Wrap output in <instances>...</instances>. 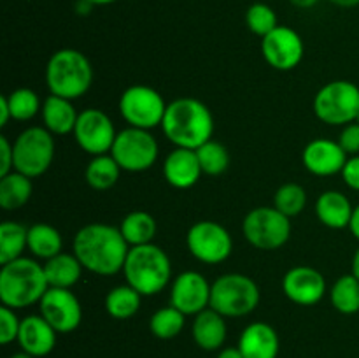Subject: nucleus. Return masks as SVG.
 <instances>
[{
  "mask_svg": "<svg viewBox=\"0 0 359 358\" xmlns=\"http://www.w3.org/2000/svg\"><path fill=\"white\" fill-rule=\"evenodd\" d=\"M226 319L223 314L214 311L212 307H207L205 311L198 312L195 316V321L191 326V336L196 346L203 351H217L223 347L226 340Z\"/></svg>",
  "mask_w": 359,
  "mask_h": 358,
  "instance_id": "5701e85b",
  "label": "nucleus"
},
{
  "mask_svg": "<svg viewBox=\"0 0 359 358\" xmlns=\"http://www.w3.org/2000/svg\"><path fill=\"white\" fill-rule=\"evenodd\" d=\"M9 102L11 118L16 121H30L35 114L42 109L41 98L30 88H18L13 93L7 95Z\"/></svg>",
  "mask_w": 359,
  "mask_h": 358,
  "instance_id": "c9c22d12",
  "label": "nucleus"
},
{
  "mask_svg": "<svg viewBox=\"0 0 359 358\" xmlns=\"http://www.w3.org/2000/svg\"><path fill=\"white\" fill-rule=\"evenodd\" d=\"M142 295L130 284H119L105 295V311L114 319H130L140 309Z\"/></svg>",
  "mask_w": 359,
  "mask_h": 358,
  "instance_id": "c85d7f7f",
  "label": "nucleus"
},
{
  "mask_svg": "<svg viewBox=\"0 0 359 358\" xmlns=\"http://www.w3.org/2000/svg\"><path fill=\"white\" fill-rule=\"evenodd\" d=\"M48 290L44 265L37 260L21 256L0 269V302L14 311L39 304Z\"/></svg>",
  "mask_w": 359,
  "mask_h": 358,
  "instance_id": "7ed1b4c3",
  "label": "nucleus"
},
{
  "mask_svg": "<svg viewBox=\"0 0 359 358\" xmlns=\"http://www.w3.org/2000/svg\"><path fill=\"white\" fill-rule=\"evenodd\" d=\"M14 171L30 179L46 174L55 160V135L44 126H28L13 142Z\"/></svg>",
  "mask_w": 359,
  "mask_h": 358,
  "instance_id": "0eeeda50",
  "label": "nucleus"
},
{
  "mask_svg": "<svg viewBox=\"0 0 359 358\" xmlns=\"http://www.w3.org/2000/svg\"><path fill=\"white\" fill-rule=\"evenodd\" d=\"M217 358H244L242 351L238 350V346H230V347H221Z\"/></svg>",
  "mask_w": 359,
  "mask_h": 358,
  "instance_id": "37998d69",
  "label": "nucleus"
},
{
  "mask_svg": "<svg viewBox=\"0 0 359 358\" xmlns=\"http://www.w3.org/2000/svg\"><path fill=\"white\" fill-rule=\"evenodd\" d=\"M42 123L44 128H48L53 135H67L76 128L79 112L74 107L72 100L58 97V95H49L42 102Z\"/></svg>",
  "mask_w": 359,
  "mask_h": 358,
  "instance_id": "b1692460",
  "label": "nucleus"
},
{
  "mask_svg": "<svg viewBox=\"0 0 359 358\" xmlns=\"http://www.w3.org/2000/svg\"><path fill=\"white\" fill-rule=\"evenodd\" d=\"M353 274L359 279V248L356 249V253H354L353 256Z\"/></svg>",
  "mask_w": 359,
  "mask_h": 358,
  "instance_id": "09e8293b",
  "label": "nucleus"
},
{
  "mask_svg": "<svg viewBox=\"0 0 359 358\" xmlns=\"http://www.w3.org/2000/svg\"><path fill=\"white\" fill-rule=\"evenodd\" d=\"M186 323V314L179 311L174 305H167L161 307L151 316L149 319V330L154 337L158 339H174L182 332Z\"/></svg>",
  "mask_w": 359,
  "mask_h": 358,
  "instance_id": "473e14b6",
  "label": "nucleus"
},
{
  "mask_svg": "<svg viewBox=\"0 0 359 358\" xmlns=\"http://www.w3.org/2000/svg\"><path fill=\"white\" fill-rule=\"evenodd\" d=\"M72 133L81 150L90 153L91 157L111 153L112 144L118 135L112 119L104 111L93 107L79 112V118H77L76 128Z\"/></svg>",
  "mask_w": 359,
  "mask_h": 358,
  "instance_id": "ddd939ff",
  "label": "nucleus"
},
{
  "mask_svg": "<svg viewBox=\"0 0 359 358\" xmlns=\"http://www.w3.org/2000/svg\"><path fill=\"white\" fill-rule=\"evenodd\" d=\"M167 102L161 93L146 84L128 86L119 97V114L128 126L142 130H153L161 126Z\"/></svg>",
  "mask_w": 359,
  "mask_h": 358,
  "instance_id": "9d476101",
  "label": "nucleus"
},
{
  "mask_svg": "<svg viewBox=\"0 0 359 358\" xmlns=\"http://www.w3.org/2000/svg\"><path fill=\"white\" fill-rule=\"evenodd\" d=\"M34 185L28 175L13 171L0 175V207L4 211L21 209L30 200Z\"/></svg>",
  "mask_w": 359,
  "mask_h": 358,
  "instance_id": "a878e982",
  "label": "nucleus"
},
{
  "mask_svg": "<svg viewBox=\"0 0 359 358\" xmlns=\"http://www.w3.org/2000/svg\"><path fill=\"white\" fill-rule=\"evenodd\" d=\"M186 246L193 258L207 265H217L228 260L233 249L230 232L217 221L202 220L191 225L186 234Z\"/></svg>",
  "mask_w": 359,
  "mask_h": 358,
  "instance_id": "f8f14e48",
  "label": "nucleus"
},
{
  "mask_svg": "<svg viewBox=\"0 0 359 358\" xmlns=\"http://www.w3.org/2000/svg\"><path fill=\"white\" fill-rule=\"evenodd\" d=\"M126 284L135 288L142 297H151L168 286L172 279V263L167 253L154 242L130 248L123 267Z\"/></svg>",
  "mask_w": 359,
  "mask_h": 358,
  "instance_id": "20e7f679",
  "label": "nucleus"
},
{
  "mask_svg": "<svg viewBox=\"0 0 359 358\" xmlns=\"http://www.w3.org/2000/svg\"><path fill=\"white\" fill-rule=\"evenodd\" d=\"M0 158H2V164H0V175H6L9 172L14 171V150L13 144L9 142L6 135H0Z\"/></svg>",
  "mask_w": 359,
  "mask_h": 358,
  "instance_id": "a19ab883",
  "label": "nucleus"
},
{
  "mask_svg": "<svg viewBox=\"0 0 359 358\" xmlns=\"http://www.w3.org/2000/svg\"><path fill=\"white\" fill-rule=\"evenodd\" d=\"M210 288L212 284L202 274L196 270H184L172 281L170 305L186 316H196L210 307Z\"/></svg>",
  "mask_w": 359,
  "mask_h": 358,
  "instance_id": "dca6fc26",
  "label": "nucleus"
},
{
  "mask_svg": "<svg viewBox=\"0 0 359 358\" xmlns=\"http://www.w3.org/2000/svg\"><path fill=\"white\" fill-rule=\"evenodd\" d=\"M318 119L330 126H346L359 114V86L346 79L326 83L314 97Z\"/></svg>",
  "mask_w": 359,
  "mask_h": 358,
  "instance_id": "6e6552de",
  "label": "nucleus"
},
{
  "mask_svg": "<svg viewBox=\"0 0 359 358\" xmlns=\"http://www.w3.org/2000/svg\"><path fill=\"white\" fill-rule=\"evenodd\" d=\"M305 46L294 28L279 25L276 30L262 39V55L272 69L287 72L300 65L304 60Z\"/></svg>",
  "mask_w": 359,
  "mask_h": 358,
  "instance_id": "4468645a",
  "label": "nucleus"
},
{
  "mask_svg": "<svg viewBox=\"0 0 359 358\" xmlns=\"http://www.w3.org/2000/svg\"><path fill=\"white\" fill-rule=\"evenodd\" d=\"M258 304V284L245 274H223L210 288V307L224 318H241L251 314Z\"/></svg>",
  "mask_w": 359,
  "mask_h": 358,
  "instance_id": "423d86ee",
  "label": "nucleus"
},
{
  "mask_svg": "<svg viewBox=\"0 0 359 358\" xmlns=\"http://www.w3.org/2000/svg\"><path fill=\"white\" fill-rule=\"evenodd\" d=\"M63 249L62 234L49 223H35L28 228V251L41 260L60 255Z\"/></svg>",
  "mask_w": 359,
  "mask_h": 358,
  "instance_id": "cd10ccee",
  "label": "nucleus"
},
{
  "mask_svg": "<svg viewBox=\"0 0 359 358\" xmlns=\"http://www.w3.org/2000/svg\"><path fill=\"white\" fill-rule=\"evenodd\" d=\"M328 2L337 7H342V9H353L359 6V0H328Z\"/></svg>",
  "mask_w": 359,
  "mask_h": 358,
  "instance_id": "de8ad7c7",
  "label": "nucleus"
},
{
  "mask_svg": "<svg viewBox=\"0 0 359 358\" xmlns=\"http://www.w3.org/2000/svg\"><path fill=\"white\" fill-rule=\"evenodd\" d=\"M42 265H44L49 288H67V290H70L81 279V274L84 269L74 253L70 255V253L63 251L53 258L46 260Z\"/></svg>",
  "mask_w": 359,
  "mask_h": 358,
  "instance_id": "393cba45",
  "label": "nucleus"
},
{
  "mask_svg": "<svg viewBox=\"0 0 359 358\" xmlns=\"http://www.w3.org/2000/svg\"><path fill=\"white\" fill-rule=\"evenodd\" d=\"M9 119H13L11 118L9 102H7V95H2L0 97V126H6Z\"/></svg>",
  "mask_w": 359,
  "mask_h": 358,
  "instance_id": "79ce46f5",
  "label": "nucleus"
},
{
  "mask_svg": "<svg viewBox=\"0 0 359 358\" xmlns=\"http://www.w3.org/2000/svg\"><path fill=\"white\" fill-rule=\"evenodd\" d=\"M56 330L42 318V314H30L21 319L18 344L21 351L35 358L48 357L56 346Z\"/></svg>",
  "mask_w": 359,
  "mask_h": 358,
  "instance_id": "aec40b11",
  "label": "nucleus"
},
{
  "mask_svg": "<svg viewBox=\"0 0 359 358\" xmlns=\"http://www.w3.org/2000/svg\"><path fill=\"white\" fill-rule=\"evenodd\" d=\"M349 154L342 150L339 140L314 139L304 147L302 164L311 174L319 178L340 174Z\"/></svg>",
  "mask_w": 359,
  "mask_h": 358,
  "instance_id": "a211bd4d",
  "label": "nucleus"
},
{
  "mask_svg": "<svg viewBox=\"0 0 359 358\" xmlns=\"http://www.w3.org/2000/svg\"><path fill=\"white\" fill-rule=\"evenodd\" d=\"M11 358H35V357H32V354H28L27 351H20V353H14Z\"/></svg>",
  "mask_w": 359,
  "mask_h": 358,
  "instance_id": "3c124183",
  "label": "nucleus"
},
{
  "mask_svg": "<svg viewBox=\"0 0 359 358\" xmlns=\"http://www.w3.org/2000/svg\"><path fill=\"white\" fill-rule=\"evenodd\" d=\"M283 291L297 305H316L326 295V279L318 269L297 265L283 277Z\"/></svg>",
  "mask_w": 359,
  "mask_h": 358,
  "instance_id": "f3484780",
  "label": "nucleus"
},
{
  "mask_svg": "<svg viewBox=\"0 0 359 358\" xmlns=\"http://www.w3.org/2000/svg\"><path fill=\"white\" fill-rule=\"evenodd\" d=\"M349 230L351 234L354 235V237L359 241V204L356 207H354V213H353V218H351V225H349Z\"/></svg>",
  "mask_w": 359,
  "mask_h": 358,
  "instance_id": "a18cd8bd",
  "label": "nucleus"
},
{
  "mask_svg": "<svg viewBox=\"0 0 359 358\" xmlns=\"http://www.w3.org/2000/svg\"><path fill=\"white\" fill-rule=\"evenodd\" d=\"M93 4L90 2V0H77L76 2V13L79 14V16H88V14L93 11Z\"/></svg>",
  "mask_w": 359,
  "mask_h": 358,
  "instance_id": "c03bdc74",
  "label": "nucleus"
},
{
  "mask_svg": "<svg viewBox=\"0 0 359 358\" xmlns=\"http://www.w3.org/2000/svg\"><path fill=\"white\" fill-rule=\"evenodd\" d=\"M21 319L18 318L16 311L7 305L0 307V343L4 346L18 340V333H20Z\"/></svg>",
  "mask_w": 359,
  "mask_h": 358,
  "instance_id": "4c0bfd02",
  "label": "nucleus"
},
{
  "mask_svg": "<svg viewBox=\"0 0 359 358\" xmlns=\"http://www.w3.org/2000/svg\"><path fill=\"white\" fill-rule=\"evenodd\" d=\"M290 4L298 9H312L314 6H318L319 0H290Z\"/></svg>",
  "mask_w": 359,
  "mask_h": 358,
  "instance_id": "49530a36",
  "label": "nucleus"
},
{
  "mask_svg": "<svg viewBox=\"0 0 359 358\" xmlns=\"http://www.w3.org/2000/svg\"><path fill=\"white\" fill-rule=\"evenodd\" d=\"M28 248V228L18 221H4L0 225V265L21 258Z\"/></svg>",
  "mask_w": 359,
  "mask_h": 358,
  "instance_id": "7c9ffc66",
  "label": "nucleus"
},
{
  "mask_svg": "<svg viewBox=\"0 0 359 358\" xmlns=\"http://www.w3.org/2000/svg\"><path fill=\"white\" fill-rule=\"evenodd\" d=\"M119 174H121V167L112 158L111 153L93 157L90 164L86 165V171H84L86 183L97 192L111 190L118 183Z\"/></svg>",
  "mask_w": 359,
  "mask_h": 358,
  "instance_id": "c756f323",
  "label": "nucleus"
},
{
  "mask_svg": "<svg viewBox=\"0 0 359 358\" xmlns=\"http://www.w3.org/2000/svg\"><path fill=\"white\" fill-rule=\"evenodd\" d=\"M161 130L175 147L198 150L212 139V112L203 102L193 97L175 98L167 105Z\"/></svg>",
  "mask_w": 359,
  "mask_h": 358,
  "instance_id": "f03ea898",
  "label": "nucleus"
},
{
  "mask_svg": "<svg viewBox=\"0 0 359 358\" xmlns=\"http://www.w3.org/2000/svg\"><path fill=\"white\" fill-rule=\"evenodd\" d=\"M307 206V192L298 183H286L279 186L273 195V207L287 218L298 216Z\"/></svg>",
  "mask_w": 359,
  "mask_h": 358,
  "instance_id": "f704fd0d",
  "label": "nucleus"
},
{
  "mask_svg": "<svg viewBox=\"0 0 359 358\" xmlns=\"http://www.w3.org/2000/svg\"><path fill=\"white\" fill-rule=\"evenodd\" d=\"M93 69L84 53L72 48L58 49L46 65V84L49 93L76 100L90 90Z\"/></svg>",
  "mask_w": 359,
  "mask_h": 358,
  "instance_id": "39448f33",
  "label": "nucleus"
},
{
  "mask_svg": "<svg viewBox=\"0 0 359 358\" xmlns=\"http://www.w3.org/2000/svg\"><path fill=\"white\" fill-rule=\"evenodd\" d=\"M202 174L203 172L195 150L175 147L163 161L165 181L177 190L193 188Z\"/></svg>",
  "mask_w": 359,
  "mask_h": 358,
  "instance_id": "6ab92c4d",
  "label": "nucleus"
},
{
  "mask_svg": "<svg viewBox=\"0 0 359 358\" xmlns=\"http://www.w3.org/2000/svg\"><path fill=\"white\" fill-rule=\"evenodd\" d=\"M195 151L203 174L219 175L223 174L228 168V165H230V154H228V150L224 147V144L217 142V140H207L205 144H202V146Z\"/></svg>",
  "mask_w": 359,
  "mask_h": 358,
  "instance_id": "72a5a7b5",
  "label": "nucleus"
},
{
  "mask_svg": "<svg viewBox=\"0 0 359 358\" xmlns=\"http://www.w3.org/2000/svg\"><path fill=\"white\" fill-rule=\"evenodd\" d=\"M330 302L340 314L359 312V279L351 274H344L330 288Z\"/></svg>",
  "mask_w": 359,
  "mask_h": 358,
  "instance_id": "2f4dec72",
  "label": "nucleus"
},
{
  "mask_svg": "<svg viewBox=\"0 0 359 358\" xmlns=\"http://www.w3.org/2000/svg\"><path fill=\"white\" fill-rule=\"evenodd\" d=\"M95 7H102V6H111V4L118 2V0H90Z\"/></svg>",
  "mask_w": 359,
  "mask_h": 358,
  "instance_id": "8fccbe9b",
  "label": "nucleus"
},
{
  "mask_svg": "<svg viewBox=\"0 0 359 358\" xmlns=\"http://www.w3.org/2000/svg\"><path fill=\"white\" fill-rule=\"evenodd\" d=\"M72 248L84 269L105 277L123 272L130 251L119 227L107 223L84 225L77 230Z\"/></svg>",
  "mask_w": 359,
  "mask_h": 358,
  "instance_id": "f257e3e1",
  "label": "nucleus"
},
{
  "mask_svg": "<svg viewBox=\"0 0 359 358\" xmlns=\"http://www.w3.org/2000/svg\"><path fill=\"white\" fill-rule=\"evenodd\" d=\"M339 144L342 146V150L346 151L347 154L354 157V154H359V125L356 121L349 123L342 128L339 135Z\"/></svg>",
  "mask_w": 359,
  "mask_h": 358,
  "instance_id": "58836bf2",
  "label": "nucleus"
},
{
  "mask_svg": "<svg viewBox=\"0 0 359 358\" xmlns=\"http://www.w3.org/2000/svg\"><path fill=\"white\" fill-rule=\"evenodd\" d=\"M41 314L58 333H70L83 321V307L67 288H49L39 302Z\"/></svg>",
  "mask_w": 359,
  "mask_h": 358,
  "instance_id": "2eb2a0df",
  "label": "nucleus"
},
{
  "mask_svg": "<svg viewBox=\"0 0 359 358\" xmlns=\"http://www.w3.org/2000/svg\"><path fill=\"white\" fill-rule=\"evenodd\" d=\"M353 213L354 206L351 204L349 197L337 190H328L316 200V216L325 227L333 230L349 228Z\"/></svg>",
  "mask_w": 359,
  "mask_h": 358,
  "instance_id": "4be33fe9",
  "label": "nucleus"
},
{
  "mask_svg": "<svg viewBox=\"0 0 359 358\" xmlns=\"http://www.w3.org/2000/svg\"><path fill=\"white\" fill-rule=\"evenodd\" d=\"M291 218L276 207H256L245 214L242 221L244 237L252 248L262 251H276L291 237Z\"/></svg>",
  "mask_w": 359,
  "mask_h": 358,
  "instance_id": "1a4fd4ad",
  "label": "nucleus"
},
{
  "mask_svg": "<svg viewBox=\"0 0 359 358\" xmlns=\"http://www.w3.org/2000/svg\"><path fill=\"white\" fill-rule=\"evenodd\" d=\"M245 25L252 34L263 39L279 27V21H277L276 11L269 4L255 2L245 11Z\"/></svg>",
  "mask_w": 359,
  "mask_h": 358,
  "instance_id": "e433bc0d",
  "label": "nucleus"
},
{
  "mask_svg": "<svg viewBox=\"0 0 359 358\" xmlns=\"http://www.w3.org/2000/svg\"><path fill=\"white\" fill-rule=\"evenodd\" d=\"M340 174H342L344 183H346L351 190L359 192V154L347 158L346 165H344Z\"/></svg>",
  "mask_w": 359,
  "mask_h": 358,
  "instance_id": "ea45409f",
  "label": "nucleus"
},
{
  "mask_svg": "<svg viewBox=\"0 0 359 358\" xmlns=\"http://www.w3.org/2000/svg\"><path fill=\"white\" fill-rule=\"evenodd\" d=\"M238 350L244 358H277L280 350L279 333L269 323H249L241 333Z\"/></svg>",
  "mask_w": 359,
  "mask_h": 358,
  "instance_id": "412c9836",
  "label": "nucleus"
},
{
  "mask_svg": "<svg viewBox=\"0 0 359 358\" xmlns=\"http://www.w3.org/2000/svg\"><path fill=\"white\" fill-rule=\"evenodd\" d=\"M356 123H358V125H359V114L356 116Z\"/></svg>",
  "mask_w": 359,
  "mask_h": 358,
  "instance_id": "603ef678",
  "label": "nucleus"
},
{
  "mask_svg": "<svg viewBox=\"0 0 359 358\" xmlns=\"http://www.w3.org/2000/svg\"><path fill=\"white\" fill-rule=\"evenodd\" d=\"M119 230L130 248H133V246L151 244L158 227L153 214L146 213V211H132L121 220Z\"/></svg>",
  "mask_w": 359,
  "mask_h": 358,
  "instance_id": "bb28decb",
  "label": "nucleus"
},
{
  "mask_svg": "<svg viewBox=\"0 0 359 358\" xmlns=\"http://www.w3.org/2000/svg\"><path fill=\"white\" fill-rule=\"evenodd\" d=\"M160 153V146L151 130L128 128L121 130L116 135L111 154L121 171L144 172L154 165Z\"/></svg>",
  "mask_w": 359,
  "mask_h": 358,
  "instance_id": "9b49d317",
  "label": "nucleus"
}]
</instances>
